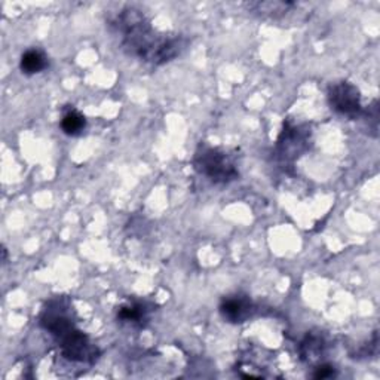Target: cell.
I'll use <instances>...</instances> for the list:
<instances>
[{
    "mask_svg": "<svg viewBox=\"0 0 380 380\" xmlns=\"http://www.w3.org/2000/svg\"><path fill=\"white\" fill-rule=\"evenodd\" d=\"M85 128H87V119L80 112L70 109L63 114L61 129L65 136H70V137L80 136Z\"/></svg>",
    "mask_w": 380,
    "mask_h": 380,
    "instance_id": "cell-7",
    "label": "cell"
},
{
    "mask_svg": "<svg viewBox=\"0 0 380 380\" xmlns=\"http://www.w3.org/2000/svg\"><path fill=\"white\" fill-rule=\"evenodd\" d=\"M42 325L51 333L61 346L63 355L70 361H92L95 358V348L88 337L75 328L73 322L63 313L46 310L42 317Z\"/></svg>",
    "mask_w": 380,
    "mask_h": 380,
    "instance_id": "cell-2",
    "label": "cell"
},
{
    "mask_svg": "<svg viewBox=\"0 0 380 380\" xmlns=\"http://www.w3.org/2000/svg\"><path fill=\"white\" fill-rule=\"evenodd\" d=\"M251 302L244 295H232L224 299L220 305V313L224 321L238 324L250 317Z\"/></svg>",
    "mask_w": 380,
    "mask_h": 380,
    "instance_id": "cell-5",
    "label": "cell"
},
{
    "mask_svg": "<svg viewBox=\"0 0 380 380\" xmlns=\"http://www.w3.org/2000/svg\"><path fill=\"white\" fill-rule=\"evenodd\" d=\"M336 371L335 367L328 366V364H322L320 367H317L315 373H313V377L315 379H330V377H335Z\"/></svg>",
    "mask_w": 380,
    "mask_h": 380,
    "instance_id": "cell-10",
    "label": "cell"
},
{
    "mask_svg": "<svg viewBox=\"0 0 380 380\" xmlns=\"http://www.w3.org/2000/svg\"><path fill=\"white\" fill-rule=\"evenodd\" d=\"M195 168L214 183H229L238 178V171L229 156L214 147H202L195 156Z\"/></svg>",
    "mask_w": 380,
    "mask_h": 380,
    "instance_id": "cell-3",
    "label": "cell"
},
{
    "mask_svg": "<svg viewBox=\"0 0 380 380\" xmlns=\"http://www.w3.org/2000/svg\"><path fill=\"white\" fill-rule=\"evenodd\" d=\"M112 26L121 35V45L125 51L147 63H168L183 49L181 38L155 31L144 13L136 8L122 9Z\"/></svg>",
    "mask_w": 380,
    "mask_h": 380,
    "instance_id": "cell-1",
    "label": "cell"
},
{
    "mask_svg": "<svg viewBox=\"0 0 380 380\" xmlns=\"http://www.w3.org/2000/svg\"><path fill=\"white\" fill-rule=\"evenodd\" d=\"M257 8V12H261L263 15H275L276 12H286L288 6H291V4H283V2H268V4H256L251 5Z\"/></svg>",
    "mask_w": 380,
    "mask_h": 380,
    "instance_id": "cell-9",
    "label": "cell"
},
{
    "mask_svg": "<svg viewBox=\"0 0 380 380\" xmlns=\"http://www.w3.org/2000/svg\"><path fill=\"white\" fill-rule=\"evenodd\" d=\"M48 67V60L39 49H28L21 57L20 69L26 75H36Z\"/></svg>",
    "mask_w": 380,
    "mask_h": 380,
    "instance_id": "cell-6",
    "label": "cell"
},
{
    "mask_svg": "<svg viewBox=\"0 0 380 380\" xmlns=\"http://www.w3.org/2000/svg\"><path fill=\"white\" fill-rule=\"evenodd\" d=\"M118 318L122 322H129V324H141L143 320L146 318V310L141 305H126L124 308H121L119 313H118Z\"/></svg>",
    "mask_w": 380,
    "mask_h": 380,
    "instance_id": "cell-8",
    "label": "cell"
},
{
    "mask_svg": "<svg viewBox=\"0 0 380 380\" xmlns=\"http://www.w3.org/2000/svg\"><path fill=\"white\" fill-rule=\"evenodd\" d=\"M328 102L332 109L344 116L355 118L361 112L359 91L351 82H337L328 91Z\"/></svg>",
    "mask_w": 380,
    "mask_h": 380,
    "instance_id": "cell-4",
    "label": "cell"
}]
</instances>
